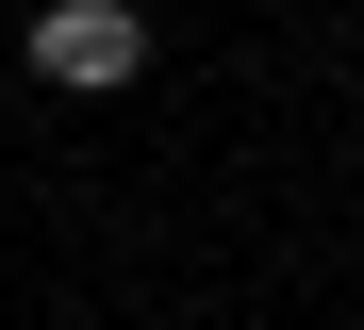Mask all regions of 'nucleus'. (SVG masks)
Instances as JSON below:
<instances>
[{
    "mask_svg": "<svg viewBox=\"0 0 364 330\" xmlns=\"http://www.w3.org/2000/svg\"><path fill=\"white\" fill-rule=\"evenodd\" d=\"M133 66H149L133 0H50V17H33V83H67V99H116Z\"/></svg>",
    "mask_w": 364,
    "mask_h": 330,
    "instance_id": "f257e3e1",
    "label": "nucleus"
}]
</instances>
